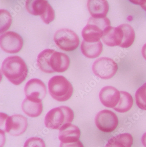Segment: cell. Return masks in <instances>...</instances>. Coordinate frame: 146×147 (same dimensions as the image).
I'll list each match as a JSON object with an SVG mask.
<instances>
[{
    "label": "cell",
    "instance_id": "obj_12",
    "mask_svg": "<svg viewBox=\"0 0 146 147\" xmlns=\"http://www.w3.org/2000/svg\"><path fill=\"white\" fill-rule=\"evenodd\" d=\"M120 96V92L112 86L104 87L100 92V102L107 108L115 107L119 102Z\"/></svg>",
    "mask_w": 146,
    "mask_h": 147
},
{
    "label": "cell",
    "instance_id": "obj_16",
    "mask_svg": "<svg viewBox=\"0 0 146 147\" xmlns=\"http://www.w3.org/2000/svg\"><path fill=\"white\" fill-rule=\"evenodd\" d=\"M87 7L90 14L94 18L106 17L109 8L108 2L105 0H89Z\"/></svg>",
    "mask_w": 146,
    "mask_h": 147
},
{
    "label": "cell",
    "instance_id": "obj_20",
    "mask_svg": "<svg viewBox=\"0 0 146 147\" xmlns=\"http://www.w3.org/2000/svg\"><path fill=\"white\" fill-rule=\"evenodd\" d=\"M119 102L114 110L119 113H125L128 111L133 105V99L130 93L127 92L121 91Z\"/></svg>",
    "mask_w": 146,
    "mask_h": 147
},
{
    "label": "cell",
    "instance_id": "obj_27",
    "mask_svg": "<svg viewBox=\"0 0 146 147\" xmlns=\"http://www.w3.org/2000/svg\"><path fill=\"white\" fill-rule=\"evenodd\" d=\"M142 143L144 147H146V132L143 135L141 138Z\"/></svg>",
    "mask_w": 146,
    "mask_h": 147
},
{
    "label": "cell",
    "instance_id": "obj_9",
    "mask_svg": "<svg viewBox=\"0 0 146 147\" xmlns=\"http://www.w3.org/2000/svg\"><path fill=\"white\" fill-rule=\"evenodd\" d=\"M0 45L1 49L11 54L19 52L23 47V41L19 34L13 31H8L1 36Z\"/></svg>",
    "mask_w": 146,
    "mask_h": 147
},
{
    "label": "cell",
    "instance_id": "obj_13",
    "mask_svg": "<svg viewBox=\"0 0 146 147\" xmlns=\"http://www.w3.org/2000/svg\"><path fill=\"white\" fill-rule=\"evenodd\" d=\"M123 30L120 26L117 28L109 26L103 32L102 41L106 45L111 47L120 46L123 38Z\"/></svg>",
    "mask_w": 146,
    "mask_h": 147
},
{
    "label": "cell",
    "instance_id": "obj_21",
    "mask_svg": "<svg viewBox=\"0 0 146 147\" xmlns=\"http://www.w3.org/2000/svg\"><path fill=\"white\" fill-rule=\"evenodd\" d=\"M123 30V38L120 47L123 48H127L132 45L135 38V33L134 29L131 26L128 24L120 25Z\"/></svg>",
    "mask_w": 146,
    "mask_h": 147
},
{
    "label": "cell",
    "instance_id": "obj_14",
    "mask_svg": "<svg viewBox=\"0 0 146 147\" xmlns=\"http://www.w3.org/2000/svg\"><path fill=\"white\" fill-rule=\"evenodd\" d=\"M104 30L99 26L88 20L87 25L82 31L83 40L87 42H96L100 41L103 35Z\"/></svg>",
    "mask_w": 146,
    "mask_h": 147
},
{
    "label": "cell",
    "instance_id": "obj_18",
    "mask_svg": "<svg viewBox=\"0 0 146 147\" xmlns=\"http://www.w3.org/2000/svg\"><path fill=\"white\" fill-rule=\"evenodd\" d=\"M81 50L84 56L89 58L94 59L100 55L103 50V44L100 41L96 42L90 43L82 41Z\"/></svg>",
    "mask_w": 146,
    "mask_h": 147
},
{
    "label": "cell",
    "instance_id": "obj_2",
    "mask_svg": "<svg viewBox=\"0 0 146 147\" xmlns=\"http://www.w3.org/2000/svg\"><path fill=\"white\" fill-rule=\"evenodd\" d=\"M1 70L7 79L15 85L21 84L26 79L28 72L24 61L16 56L7 57L2 63Z\"/></svg>",
    "mask_w": 146,
    "mask_h": 147
},
{
    "label": "cell",
    "instance_id": "obj_4",
    "mask_svg": "<svg viewBox=\"0 0 146 147\" xmlns=\"http://www.w3.org/2000/svg\"><path fill=\"white\" fill-rule=\"evenodd\" d=\"M48 86L49 92L52 97L59 102L67 101L73 94L72 85L63 76L53 77L49 80Z\"/></svg>",
    "mask_w": 146,
    "mask_h": 147
},
{
    "label": "cell",
    "instance_id": "obj_15",
    "mask_svg": "<svg viewBox=\"0 0 146 147\" xmlns=\"http://www.w3.org/2000/svg\"><path fill=\"white\" fill-rule=\"evenodd\" d=\"M80 136V130L78 126L68 124L60 129L58 138L62 143H69L79 141Z\"/></svg>",
    "mask_w": 146,
    "mask_h": 147
},
{
    "label": "cell",
    "instance_id": "obj_8",
    "mask_svg": "<svg viewBox=\"0 0 146 147\" xmlns=\"http://www.w3.org/2000/svg\"><path fill=\"white\" fill-rule=\"evenodd\" d=\"M95 123L96 127L102 132L111 133L117 128L119 120L115 113L108 110H104L97 113Z\"/></svg>",
    "mask_w": 146,
    "mask_h": 147
},
{
    "label": "cell",
    "instance_id": "obj_10",
    "mask_svg": "<svg viewBox=\"0 0 146 147\" xmlns=\"http://www.w3.org/2000/svg\"><path fill=\"white\" fill-rule=\"evenodd\" d=\"M5 130L13 136H19L25 132L28 126L27 119L21 115L8 116L5 115Z\"/></svg>",
    "mask_w": 146,
    "mask_h": 147
},
{
    "label": "cell",
    "instance_id": "obj_19",
    "mask_svg": "<svg viewBox=\"0 0 146 147\" xmlns=\"http://www.w3.org/2000/svg\"><path fill=\"white\" fill-rule=\"evenodd\" d=\"M133 138L128 133L119 134L109 139L104 147H131Z\"/></svg>",
    "mask_w": 146,
    "mask_h": 147
},
{
    "label": "cell",
    "instance_id": "obj_1",
    "mask_svg": "<svg viewBox=\"0 0 146 147\" xmlns=\"http://www.w3.org/2000/svg\"><path fill=\"white\" fill-rule=\"evenodd\" d=\"M40 69L47 73L63 72L68 69L70 59L64 53L46 49L40 52L37 58Z\"/></svg>",
    "mask_w": 146,
    "mask_h": 147
},
{
    "label": "cell",
    "instance_id": "obj_23",
    "mask_svg": "<svg viewBox=\"0 0 146 147\" xmlns=\"http://www.w3.org/2000/svg\"><path fill=\"white\" fill-rule=\"evenodd\" d=\"M12 22V17L9 11L1 10V33H3L10 28Z\"/></svg>",
    "mask_w": 146,
    "mask_h": 147
},
{
    "label": "cell",
    "instance_id": "obj_17",
    "mask_svg": "<svg viewBox=\"0 0 146 147\" xmlns=\"http://www.w3.org/2000/svg\"><path fill=\"white\" fill-rule=\"evenodd\" d=\"M22 108L25 114L30 117H38L41 115L43 109L41 100L26 97L23 101Z\"/></svg>",
    "mask_w": 146,
    "mask_h": 147
},
{
    "label": "cell",
    "instance_id": "obj_7",
    "mask_svg": "<svg viewBox=\"0 0 146 147\" xmlns=\"http://www.w3.org/2000/svg\"><path fill=\"white\" fill-rule=\"evenodd\" d=\"M118 69L117 63L113 59L104 57L96 59L92 66L94 74L103 79L113 78L117 72Z\"/></svg>",
    "mask_w": 146,
    "mask_h": 147
},
{
    "label": "cell",
    "instance_id": "obj_3",
    "mask_svg": "<svg viewBox=\"0 0 146 147\" xmlns=\"http://www.w3.org/2000/svg\"><path fill=\"white\" fill-rule=\"evenodd\" d=\"M74 117V112L70 108L62 106L48 112L44 119V124L48 128L60 130L66 125L70 124Z\"/></svg>",
    "mask_w": 146,
    "mask_h": 147
},
{
    "label": "cell",
    "instance_id": "obj_11",
    "mask_svg": "<svg viewBox=\"0 0 146 147\" xmlns=\"http://www.w3.org/2000/svg\"><path fill=\"white\" fill-rule=\"evenodd\" d=\"M24 92L26 98L42 101L47 94V88L40 79L33 78L25 84Z\"/></svg>",
    "mask_w": 146,
    "mask_h": 147
},
{
    "label": "cell",
    "instance_id": "obj_6",
    "mask_svg": "<svg viewBox=\"0 0 146 147\" xmlns=\"http://www.w3.org/2000/svg\"><path fill=\"white\" fill-rule=\"evenodd\" d=\"M54 42L62 50L72 51L78 47L80 39L77 34L71 30L61 29L54 34Z\"/></svg>",
    "mask_w": 146,
    "mask_h": 147
},
{
    "label": "cell",
    "instance_id": "obj_5",
    "mask_svg": "<svg viewBox=\"0 0 146 147\" xmlns=\"http://www.w3.org/2000/svg\"><path fill=\"white\" fill-rule=\"evenodd\" d=\"M25 6L27 11L34 16H40L43 21L47 24L52 22L55 18V12L47 1H27Z\"/></svg>",
    "mask_w": 146,
    "mask_h": 147
},
{
    "label": "cell",
    "instance_id": "obj_25",
    "mask_svg": "<svg viewBox=\"0 0 146 147\" xmlns=\"http://www.w3.org/2000/svg\"><path fill=\"white\" fill-rule=\"evenodd\" d=\"M60 147H84L81 142L79 140L77 142L69 143H61Z\"/></svg>",
    "mask_w": 146,
    "mask_h": 147
},
{
    "label": "cell",
    "instance_id": "obj_26",
    "mask_svg": "<svg viewBox=\"0 0 146 147\" xmlns=\"http://www.w3.org/2000/svg\"><path fill=\"white\" fill-rule=\"evenodd\" d=\"M142 54L144 59L146 60V43L143 46L142 49Z\"/></svg>",
    "mask_w": 146,
    "mask_h": 147
},
{
    "label": "cell",
    "instance_id": "obj_24",
    "mask_svg": "<svg viewBox=\"0 0 146 147\" xmlns=\"http://www.w3.org/2000/svg\"><path fill=\"white\" fill-rule=\"evenodd\" d=\"M23 147H46V145L42 139L38 137H32L25 141Z\"/></svg>",
    "mask_w": 146,
    "mask_h": 147
},
{
    "label": "cell",
    "instance_id": "obj_22",
    "mask_svg": "<svg viewBox=\"0 0 146 147\" xmlns=\"http://www.w3.org/2000/svg\"><path fill=\"white\" fill-rule=\"evenodd\" d=\"M135 99L136 104L139 108L146 111V82L137 90Z\"/></svg>",
    "mask_w": 146,
    "mask_h": 147
},
{
    "label": "cell",
    "instance_id": "obj_28",
    "mask_svg": "<svg viewBox=\"0 0 146 147\" xmlns=\"http://www.w3.org/2000/svg\"><path fill=\"white\" fill-rule=\"evenodd\" d=\"M140 5L142 8L146 11V1H141Z\"/></svg>",
    "mask_w": 146,
    "mask_h": 147
}]
</instances>
